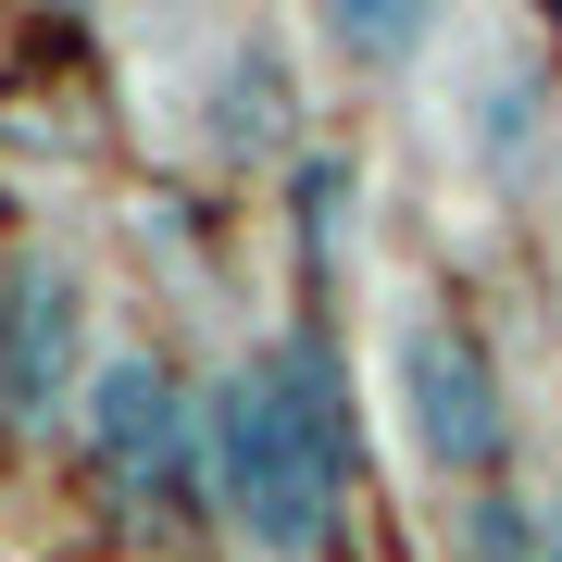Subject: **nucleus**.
I'll use <instances>...</instances> for the list:
<instances>
[{
	"label": "nucleus",
	"instance_id": "nucleus-7",
	"mask_svg": "<svg viewBox=\"0 0 562 562\" xmlns=\"http://www.w3.org/2000/svg\"><path fill=\"white\" fill-rule=\"evenodd\" d=\"M538 562H562V501H550V513H538Z\"/></svg>",
	"mask_w": 562,
	"mask_h": 562
},
{
	"label": "nucleus",
	"instance_id": "nucleus-2",
	"mask_svg": "<svg viewBox=\"0 0 562 562\" xmlns=\"http://www.w3.org/2000/svg\"><path fill=\"white\" fill-rule=\"evenodd\" d=\"M387 401H401V438L425 475H487L513 450V401H501V362H487L475 325L450 313H413L387 338Z\"/></svg>",
	"mask_w": 562,
	"mask_h": 562
},
{
	"label": "nucleus",
	"instance_id": "nucleus-5",
	"mask_svg": "<svg viewBox=\"0 0 562 562\" xmlns=\"http://www.w3.org/2000/svg\"><path fill=\"white\" fill-rule=\"evenodd\" d=\"M288 113H301L288 50H276V38H238V50H225V76H213V150L276 162V150H288Z\"/></svg>",
	"mask_w": 562,
	"mask_h": 562
},
{
	"label": "nucleus",
	"instance_id": "nucleus-3",
	"mask_svg": "<svg viewBox=\"0 0 562 562\" xmlns=\"http://www.w3.org/2000/svg\"><path fill=\"white\" fill-rule=\"evenodd\" d=\"M88 288L63 276L50 250L0 262V425L13 438H50L63 413H88Z\"/></svg>",
	"mask_w": 562,
	"mask_h": 562
},
{
	"label": "nucleus",
	"instance_id": "nucleus-1",
	"mask_svg": "<svg viewBox=\"0 0 562 562\" xmlns=\"http://www.w3.org/2000/svg\"><path fill=\"white\" fill-rule=\"evenodd\" d=\"M213 487L262 562H325L350 501V375L325 338H276L213 387Z\"/></svg>",
	"mask_w": 562,
	"mask_h": 562
},
{
	"label": "nucleus",
	"instance_id": "nucleus-4",
	"mask_svg": "<svg viewBox=\"0 0 562 562\" xmlns=\"http://www.w3.org/2000/svg\"><path fill=\"white\" fill-rule=\"evenodd\" d=\"M88 462H101V487L113 501H188V475H201V450H213V413H188V387L162 375L150 350H125L101 362V387H88Z\"/></svg>",
	"mask_w": 562,
	"mask_h": 562
},
{
	"label": "nucleus",
	"instance_id": "nucleus-6",
	"mask_svg": "<svg viewBox=\"0 0 562 562\" xmlns=\"http://www.w3.org/2000/svg\"><path fill=\"white\" fill-rule=\"evenodd\" d=\"M425 38H438L425 0H338V13H325V50H350V63H413Z\"/></svg>",
	"mask_w": 562,
	"mask_h": 562
}]
</instances>
